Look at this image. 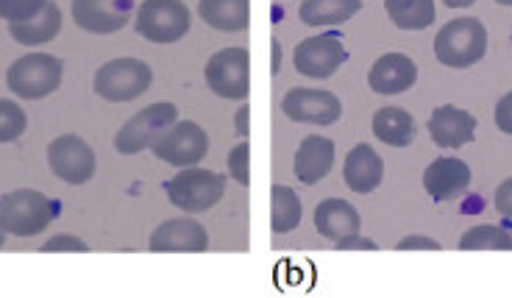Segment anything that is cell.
I'll list each match as a JSON object with an SVG mask.
<instances>
[{"label":"cell","mask_w":512,"mask_h":298,"mask_svg":"<svg viewBox=\"0 0 512 298\" xmlns=\"http://www.w3.org/2000/svg\"><path fill=\"white\" fill-rule=\"evenodd\" d=\"M487 53V28L476 17H460L440 28L435 37V56L440 65L465 70Z\"/></svg>","instance_id":"1"},{"label":"cell","mask_w":512,"mask_h":298,"mask_svg":"<svg viewBox=\"0 0 512 298\" xmlns=\"http://www.w3.org/2000/svg\"><path fill=\"white\" fill-rule=\"evenodd\" d=\"M62 76L64 65L56 56H51V53H26L9 67L6 84L23 101H42V98H48L51 92L62 87Z\"/></svg>","instance_id":"2"},{"label":"cell","mask_w":512,"mask_h":298,"mask_svg":"<svg viewBox=\"0 0 512 298\" xmlns=\"http://www.w3.org/2000/svg\"><path fill=\"white\" fill-rule=\"evenodd\" d=\"M56 207L39 190H14L0 198V226L14 237H34L51 226Z\"/></svg>","instance_id":"3"},{"label":"cell","mask_w":512,"mask_h":298,"mask_svg":"<svg viewBox=\"0 0 512 298\" xmlns=\"http://www.w3.org/2000/svg\"><path fill=\"white\" fill-rule=\"evenodd\" d=\"M190 9L181 0H145L137 12V34L156 45H170L190 34Z\"/></svg>","instance_id":"4"},{"label":"cell","mask_w":512,"mask_h":298,"mask_svg":"<svg viewBox=\"0 0 512 298\" xmlns=\"http://www.w3.org/2000/svg\"><path fill=\"white\" fill-rule=\"evenodd\" d=\"M151 81H154V70L142 59H115L95 73V92L103 101L126 104L151 90Z\"/></svg>","instance_id":"5"},{"label":"cell","mask_w":512,"mask_h":298,"mask_svg":"<svg viewBox=\"0 0 512 298\" xmlns=\"http://www.w3.org/2000/svg\"><path fill=\"white\" fill-rule=\"evenodd\" d=\"M209 90L226 101H245L251 92V53L245 48H223L206 62Z\"/></svg>","instance_id":"6"},{"label":"cell","mask_w":512,"mask_h":298,"mask_svg":"<svg viewBox=\"0 0 512 298\" xmlns=\"http://www.w3.org/2000/svg\"><path fill=\"white\" fill-rule=\"evenodd\" d=\"M176 120H179V109L173 104L145 106L134 117H128V123H123V129L117 131L115 148L126 156L140 154L151 148Z\"/></svg>","instance_id":"7"},{"label":"cell","mask_w":512,"mask_h":298,"mask_svg":"<svg viewBox=\"0 0 512 298\" xmlns=\"http://www.w3.org/2000/svg\"><path fill=\"white\" fill-rule=\"evenodd\" d=\"M223 193H226V179L201 168H181L179 176H173L167 184L170 201L190 215L212 209L223 198Z\"/></svg>","instance_id":"8"},{"label":"cell","mask_w":512,"mask_h":298,"mask_svg":"<svg viewBox=\"0 0 512 298\" xmlns=\"http://www.w3.org/2000/svg\"><path fill=\"white\" fill-rule=\"evenodd\" d=\"M151 148L167 165L195 168L206 156V151H209V134L198 123H190V120H181L179 123L176 120Z\"/></svg>","instance_id":"9"},{"label":"cell","mask_w":512,"mask_h":298,"mask_svg":"<svg viewBox=\"0 0 512 298\" xmlns=\"http://www.w3.org/2000/svg\"><path fill=\"white\" fill-rule=\"evenodd\" d=\"M48 168L67 184H87L95 176L98 159L90 145L76 134H62L48 145Z\"/></svg>","instance_id":"10"},{"label":"cell","mask_w":512,"mask_h":298,"mask_svg":"<svg viewBox=\"0 0 512 298\" xmlns=\"http://www.w3.org/2000/svg\"><path fill=\"white\" fill-rule=\"evenodd\" d=\"M282 112L295 123H312V126H329L343 115L340 98L326 90H304L295 87L284 95Z\"/></svg>","instance_id":"11"},{"label":"cell","mask_w":512,"mask_h":298,"mask_svg":"<svg viewBox=\"0 0 512 298\" xmlns=\"http://www.w3.org/2000/svg\"><path fill=\"white\" fill-rule=\"evenodd\" d=\"M348 53L340 37H309L295 45V70L307 78H329L346 62Z\"/></svg>","instance_id":"12"},{"label":"cell","mask_w":512,"mask_h":298,"mask_svg":"<svg viewBox=\"0 0 512 298\" xmlns=\"http://www.w3.org/2000/svg\"><path fill=\"white\" fill-rule=\"evenodd\" d=\"M148 248L154 254H204L209 248V234L192 218H173L156 226Z\"/></svg>","instance_id":"13"},{"label":"cell","mask_w":512,"mask_h":298,"mask_svg":"<svg viewBox=\"0 0 512 298\" xmlns=\"http://www.w3.org/2000/svg\"><path fill=\"white\" fill-rule=\"evenodd\" d=\"M134 0H73V20L90 34H115L131 23Z\"/></svg>","instance_id":"14"},{"label":"cell","mask_w":512,"mask_h":298,"mask_svg":"<svg viewBox=\"0 0 512 298\" xmlns=\"http://www.w3.org/2000/svg\"><path fill=\"white\" fill-rule=\"evenodd\" d=\"M429 134L437 148H462L476 140V117L457 106H437L429 117Z\"/></svg>","instance_id":"15"},{"label":"cell","mask_w":512,"mask_h":298,"mask_svg":"<svg viewBox=\"0 0 512 298\" xmlns=\"http://www.w3.org/2000/svg\"><path fill=\"white\" fill-rule=\"evenodd\" d=\"M423 187L435 201H451L471 187V168L457 156L435 159L423 173Z\"/></svg>","instance_id":"16"},{"label":"cell","mask_w":512,"mask_h":298,"mask_svg":"<svg viewBox=\"0 0 512 298\" xmlns=\"http://www.w3.org/2000/svg\"><path fill=\"white\" fill-rule=\"evenodd\" d=\"M415 81H418V67L404 53H384L382 59H376L368 76L371 90L379 95H398L410 90Z\"/></svg>","instance_id":"17"},{"label":"cell","mask_w":512,"mask_h":298,"mask_svg":"<svg viewBox=\"0 0 512 298\" xmlns=\"http://www.w3.org/2000/svg\"><path fill=\"white\" fill-rule=\"evenodd\" d=\"M343 179H346V184L354 190V193L359 195L373 193L384 179L382 156L376 154L368 143L357 145V148L346 156Z\"/></svg>","instance_id":"18"},{"label":"cell","mask_w":512,"mask_h":298,"mask_svg":"<svg viewBox=\"0 0 512 298\" xmlns=\"http://www.w3.org/2000/svg\"><path fill=\"white\" fill-rule=\"evenodd\" d=\"M334 165V143L329 137L312 134L295 151V176L304 184H318Z\"/></svg>","instance_id":"19"},{"label":"cell","mask_w":512,"mask_h":298,"mask_svg":"<svg viewBox=\"0 0 512 298\" xmlns=\"http://www.w3.org/2000/svg\"><path fill=\"white\" fill-rule=\"evenodd\" d=\"M359 212L343 198H329L315 209V229L326 240H343L348 234H359Z\"/></svg>","instance_id":"20"},{"label":"cell","mask_w":512,"mask_h":298,"mask_svg":"<svg viewBox=\"0 0 512 298\" xmlns=\"http://www.w3.org/2000/svg\"><path fill=\"white\" fill-rule=\"evenodd\" d=\"M198 14L206 26L234 34L245 31L251 23V0H201Z\"/></svg>","instance_id":"21"},{"label":"cell","mask_w":512,"mask_h":298,"mask_svg":"<svg viewBox=\"0 0 512 298\" xmlns=\"http://www.w3.org/2000/svg\"><path fill=\"white\" fill-rule=\"evenodd\" d=\"M373 134L382 140L384 145H393V148H407L415 143V120L407 109L401 106H384L373 115Z\"/></svg>","instance_id":"22"},{"label":"cell","mask_w":512,"mask_h":298,"mask_svg":"<svg viewBox=\"0 0 512 298\" xmlns=\"http://www.w3.org/2000/svg\"><path fill=\"white\" fill-rule=\"evenodd\" d=\"M59 31H62V12H59V6L53 0H48L45 9L37 17L26 20V23H9V34L20 45H45Z\"/></svg>","instance_id":"23"},{"label":"cell","mask_w":512,"mask_h":298,"mask_svg":"<svg viewBox=\"0 0 512 298\" xmlns=\"http://www.w3.org/2000/svg\"><path fill=\"white\" fill-rule=\"evenodd\" d=\"M362 9V0H304L298 20L304 26H340Z\"/></svg>","instance_id":"24"},{"label":"cell","mask_w":512,"mask_h":298,"mask_svg":"<svg viewBox=\"0 0 512 298\" xmlns=\"http://www.w3.org/2000/svg\"><path fill=\"white\" fill-rule=\"evenodd\" d=\"M384 12L401 31H423L437 17L435 0H384Z\"/></svg>","instance_id":"25"},{"label":"cell","mask_w":512,"mask_h":298,"mask_svg":"<svg viewBox=\"0 0 512 298\" xmlns=\"http://www.w3.org/2000/svg\"><path fill=\"white\" fill-rule=\"evenodd\" d=\"M301 215H304V204L298 201L293 187L273 184V190H270V229L276 234L293 232L301 223Z\"/></svg>","instance_id":"26"},{"label":"cell","mask_w":512,"mask_h":298,"mask_svg":"<svg viewBox=\"0 0 512 298\" xmlns=\"http://www.w3.org/2000/svg\"><path fill=\"white\" fill-rule=\"evenodd\" d=\"M462 251H510L512 234H507L499 226H474L462 234Z\"/></svg>","instance_id":"27"},{"label":"cell","mask_w":512,"mask_h":298,"mask_svg":"<svg viewBox=\"0 0 512 298\" xmlns=\"http://www.w3.org/2000/svg\"><path fill=\"white\" fill-rule=\"evenodd\" d=\"M28 126L26 112L14 101L0 98V143H14Z\"/></svg>","instance_id":"28"},{"label":"cell","mask_w":512,"mask_h":298,"mask_svg":"<svg viewBox=\"0 0 512 298\" xmlns=\"http://www.w3.org/2000/svg\"><path fill=\"white\" fill-rule=\"evenodd\" d=\"M48 0H0V20L6 23H26L45 9Z\"/></svg>","instance_id":"29"},{"label":"cell","mask_w":512,"mask_h":298,"mask_svg":"<svg viewBox=\"0 0 512 298\" xmlns=\"http://www.w3.org/2000/svg\"><path fill=\"white\" fill-rule=\"evenodd\" d=\"M229 173L237 179V184H243V187L251 184V145L240 143L237 148H231Z\"/></svg>","instance_id":"30"},{"label":"cell","mask_w":512,"mask_h":298,"mask_svg":"<svg viewBox=\"0 0 512 298\" xmlns=\"http://www.w3.org/2000/svg\"><path fill=\"white\" fill-rule=\"evenodd\" d=\"M59 251L87 254V251H90V246H87L81 237H73V234H56V237H51V240L42 246V254H59Z\"/></svg>","instance_id":"31"},{"label":"cell","mask_w":512,"mask_h":298,"mask_svg":"<svg viewBox=\"0 0 512 298\" xmlns=\"http://www.w3.org/2000/svg\"><path fill=\"white\" fill-rule=\"evenodd\" d=\"M398 251H440V243L432 240V237H423V234H412V237H404L398 243Z\"/></svg>","instance_id":"32"},{"label":"cell","mask_w":512,"mask_h":298,"mask_svg":"<svg viewBox=\"0 0 512 298\" xmlns=\"http://www.w3.org/2000/svg\"><path fill=\"white\" fill-rule=\"evenodd\" d=\"M496 126L501 134H512V92H507L496 104Z\"/></svg>","instance_id":"33"},{"label":"cell","mask_w":512,"mask_h":298,"mask_svg":"<svg viewBox=\"0 0 512 298\" xmlns=\"http://www.w3.org/2000/svg\"><path fill=\"white\" fill-rule=\"evenodd\" d=\"M337 248L340 251H376V243L368 240V237H359V234H348L343 240H337Z\"/></svg>","instance_id":"34"},{"label":"cell","mask_w":512,"mask_h":298,"mask_svg":"<svg viewBox=\"0 0 512 298\" xmlns=\"http://www.w3.org/2000/svg\"><path fill=\"white\" fill-rule=\"evenodd\" d=\"M496 209L504 218H512V179L499 184V190H496Z\"/></svg>","instance_id":"35"},{"label":"cell","mask_w":512,"mask_h":298,"mask_svg":"<svg viewBox=\"0 0 512 298\" xmlns=\"http://www.w3.org/2000/svg\"><path fill=\"white\" fill-rule=\"evenodd\" d=\"M248 120H251V106L245 104L240 112H237V129H240V134H251V126H248Z\"/></svg>","instance_id":"36"},{"label":"cell","mask_w":512,"mask_h":298,"mask_svg":"<svg viewBox=\"0 0 512 298\" xmlns=\"http://www.w3.org/2000/svg\"><path fill=\"white\" fill-rule=\"evenodd\" d=\"M282 70V45H279V39H273V73H279Z\"/></svg>","instance_id":"37"},{"label":"cell","mask_w":512,"mask_h":298,"mask_svg":"<svg viewBox=\"0 0 512 298\" xmlns=\"http://www.w3.org/2000/svg\"><path fill=\"white\" fill-rule=\"evenodd\" d=\"M448 9H465V6H474L476 0H443Z\"/></svg>","instance_id":"38"},{"label":"cell","mask_w":512,"mask_h":298,"mask_svg":"<svg viewBox=\"0 0 512 298\" xmlns=\"http://www.w3.org/2000/svg\"><path fill=\"white\" fill-rule=\"evenodd\" d=\"M3 243H6V232H3V226H0V248H3Z\"/></svg>","instance_id":"39"},{"label":"cell","mask_w":512,"mask_h":298,"mask_svg":"<svg viewBox=\"0 0 512 298\" xmlns=\"http://www.w3.org/2000/svg\"><path fill=\"white\" fill-rule=\"evenodd\" d=\"M496 3H501V6H512V0H496Z\"/></svg>","instance_id":"40"}]
</instances>
